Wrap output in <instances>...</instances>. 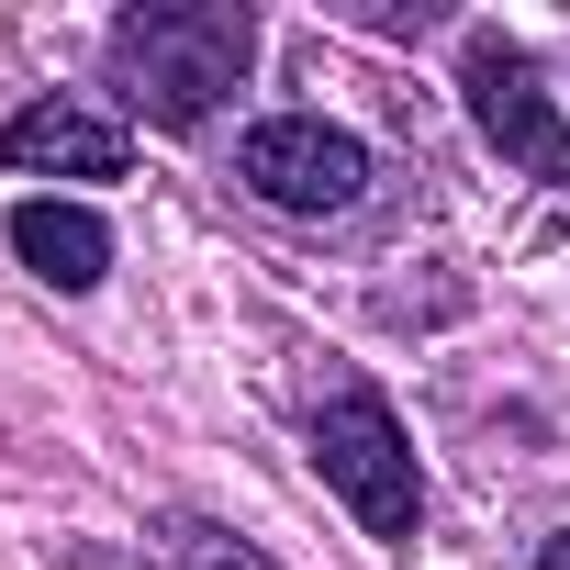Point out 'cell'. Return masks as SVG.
Segmentation results:
<instances>
[{"label":"cell","mask_w":570,"mask_h":570,"mask_svg":"<svg viewBox=\"0 0 570 570\" xmlns=\"http://www.w3.org/2000/svg\"><path fill=\"white\" fill-rule=\"evenodd\" d=\"M112 90L157 124V135H202L224 112V90H246L257 68V12L246 0H146L101 35Z\"/></svg>","instance_id":"cell-1"},{"label":"cell","mask_w":570,"mask_h":570,"mask_svg":"<svg viewBox=\"0 0 570 570\" xmlns=\"http://www.w3.org/2000/svg\"><path fill=\"white\" fill-rule=\"evenodd\" d=\"M314 470H325V492H336L381 548H414V537H425V470H414V436H403V414H392L358 370H336V381L314 392Z\"/></svg>","instance_id":"cell-2"},{"label":"cell","mask_w":570,"mask_h":570,"mask_svg":"<svg viewBox=\"0 0 570 570\" xmlns=\"http://www.w3.org/2000/svg\"><path fill=\"white\" fill-rule=\"evenodd\" d=\"M459 90H470V124H481V146H492L503 168L570 190V112H559V90L537 79V57H525L503 23H470V35H459Z\"/></svg>","instance_id":"cell-3"},{"label":"cell","mask_w":570,"mask_h":570,"mask_svg":"<svg viewBox=\"0 0 570 570\" xmlns=\"http://www.w3.org/2000/svg\"><path fill=\"white\" fill-rule=\"evenodd\" d=\"M235 179L268 202V213H358V190H370V146L347 135V124H325V112H268V124H246L235 135Z\"/></svg>","instance_id":"cell-4"},{"label":"cell","mask_w":570,"mask_h":570,"mask_svg":"<svg viewBox=\"0 0 570 570\" xmlns=\"http://www.w3.org/2000/svg\"><path fill=\"white\" fill-rule=\"evenodd\" d=\"M124 157L135 135L101 101H23L0 124V168H23V179H124Z\"/></svg>","instance_id":"cell-5"},{"label":"cell","mask_w":570,"mask_h":570,"mask_svg":"<svg viewBox=\"0 0 570 570\" xmlns=\"http://www.w3.org/2000/svg\"><path fill=\"white\" fill-rule=\"evenodd\" d=\"M12 257L46 279V292H101V279H112V224L90 202L35 190V202H12Z\"/></svg>","instance_id":"cell-6"},{"label":"cell","mask_w":570,"mask_h":570,"mask_svg":"<svg viewBox=\"0 0 570 570\" xmlns=\"http://www.w3.org/2000/svg\"><path fill=\"white\" fill-rule=\"evenodd\" d=\"M146 570H279V559H268L257 537H235V525L168 503V514H146Z\"/></svg>","instance_id":"cell-7"},{"label":"cell","mask_w":570,"mask_h":570,"mask_svg":"<svg viewBox=\"0 0 570 570\" xmlns=\"http://www.w3.org/2000/svg\"><path fill=\"white\" fill-rule=\"evenodd\" d=\"M68 570H146V548L124 559V548H68Z\"/></svg>","instance_id":"cell-8"},{"label":"cell","mask_w":570,"mask_h":570,"mask_svg":"<svg viewBox=\"0 0 570 570\" xmlns=\"http://www.w3.org/2000/svg\"><path fill=\"white\" fill-rule=\"evenodd\" d=\"M537 570H570V525H559V537H537Z\"/></svg>","instance_id":"cell-9"}]
</instances>
